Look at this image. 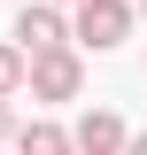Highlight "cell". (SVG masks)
Instances as JSON below:
<instances>
[{"label":"cell","instance_id":"6da1fadb","mask_svg":"<svg viewBox=\"0 0 147 155\" xmlns=\"http://www.w3.org/2000/svg\"><path fill=\"white\" fill-rule=\"evenodd\" d=\"M132 23H139V8H132V0H85V8H70L77 47H93V54L124 47V39H132Z\"/></svg>","mask_w":147,"mask_h":155},{"label":"cell","instance_id":"7a4b0ae2","mask_svg":"<svg viewBox=\"0 0 147 155\" xmlns=\"http://www.w3.org/2000/svg\"><path fill=\"white\" fill-rule=\"evenodd\" d=\"M23 47V54H54V47H77V31H70V8H54V0H23L16 8V31H8Z\"/></svg>","mask_w":147,"mask_h":155},{"label":"cell","instance_id":"3957f363","mask_svg":"<svg viewBox=\"0 0 147 155\" xmlns=\"http://www.w3.org/2000/svg\"><path fill=\"white\" fill-rule=\"evenodd\" d=\"M77 85H85V54L77 47L31 54V101H77Z\"/></svg>","mask_w":147,"mask_h":155},{"label":"cell","instance_id":"277c9868","mask_svg":"<svg viewBox=\"0 0 147 155\" xmlns=\"http://www.w3.org/2000/svg\"><path fill=\"white\" fill-rule=\"evenodd\" d=\"M70 132H77V155H124V147H132V132H124L116 109H85Z\"/></svg>","mask_w":147,"mask_h":155},{"label":"cell","instance_id":"5b68a950","mask_svg":"<svg viewBox=\"0 0 147 155\" xmlns=\"http://www.w3.org/2000/svg\"><path fill=\"white\" fill-rule=\"evenodd\" d=\"M16 155H77V132L54 124V116H31V124L16 132Z\"/></svg>","mask_w":147,"mask_h":155},{"label":"cell","instance_id":"8992f818","mask_svg":"<svg viewBox=\"0 0 147 155\" xmlns=\"http://www.w3.org/2000/svg\"><path fill=\"white\" fill-rule=\"evenodd\" d=\"M16 93H31V54L16 39H0V101H16Z\"/></svg>","mask_w":147,"mask_h":155},{"label":"cell","instance_id":"52a82bcc","mask_svg":"<svg viewBox=\"0 0 147 155\" xmlns=\"http://www.w3.org/2000/svg\"><path fill=\"white\" fill-rule=\"evenodd\" d=\"M16 132H23L16 124V101H0V147H16Z\"/></svg>","mask_w":147,"mask_h":155},{"label":"cell","instance_id":"ba28073f","mask_svg":"<svg viewBox=\"0 0 147 155\" xmlns=\"http://www.w3.org/2000/svg\"><path fill=\"white\" fill-rule=\"evenodd\" d=\"M124 155H147V132H132V147H124Z\"/></svg>","mask_w":147,"mask_h":155},{"label":"cell","instance_id":"9c48e42d","mask_svg":"<svg viewBox=\"0 0 147 155\" xmlns=\"http://www.w3.org/2000/svg\"><path fill=\"white\" fill-rule=\"evenodd\" d=\"M54 8H85V0H54Z\"/></svg>","mask_w":147,"mask_h":155},{"label":"cell","instance_id":"30bf717a","mask_svg":"<svg viewBox=\"0 0 147 155\" xmlns=\"http://www.w3.org/2000/svg\"><path fill=\"white\" fill-rule=\"evenodd\" d=\"M139 16H147V0H139Z\"/></svg>","mask_w":147,"mask_h":155},{"label":"cell","instance_id":"8fae6325","mask_svg":"<svg viewBox=\"0 0 147 155\" xmlns=\"http://www.w3.org/2000/svg\"><path fill=\"white\" fill-rule=\"evenodd\" d=\"M0 155H16V147H0Z\"/></svg>","mask_w":147,"mask_h":155}]
</instances>
